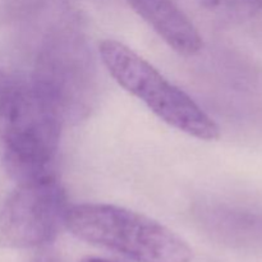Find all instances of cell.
Here are the masks:
<instances>
[{"label": "cell", "mask_w": 262, "mask_h": 262, "mask_svg": "<svg viewBox=\"0 0 262 262\" xmlns=\"http://www.w3.org/2000/svg\"><path fill=\"white\" fill-rule=\"evenodd\" d=\"M100 56L115 82L166 124L197 140L215 141L220 137L216 122L132 49L119 41L104 40L100 43Z\"/></svg>", "instance_id": "3957f363"}, {"label": "cell", "mask_w": 262, "mask_h": 262, "mask_svg": "<svg viewBox=\"0 0 262 262\" xmlns=\"http://www.w3.org/2000/svg\"><path fill=\"white\" fill-rule=\"evenodd\" d=\"M136 13L173 49L191 56L202 49V37L174 0H127Z\"/></svg>", "instance_id": "5b68a950"}, {"label": "cell", "mask_w": 262, "mask_h": 262, "mask_svg": "<svg viewBox=\"0 0 262 262\" xmlns=\"http://www.w3.org/2000/svg\"><path fill=\"white\" fill-rule=\"evenodd\" d=\"M66 228L87 243L135 262H191L188 243L161 223L109 204L69 206Z\"/></svg>", "instance_id": "7a4b0ae2"}, {"label": "cell", "mask_w": 262, "mask_h": 262, "mask_svg": "<svg viewBox=\"0 0 262 262\" xmlns=\"http://www.w3.org/2000/svg\"><path fill=\"white\" fill-rule=\"evenodd\" d=\"M66 189L54 174L18 183L0 210V246L35 248L55 241L66 228Z\"/></svg>", "instance_id": "277c9868"}, {"label": "cell", "mask_w": 262, "mask_h": 262, "mask_svg": "<svg viewBox=\"0 0 262 262\" xmlns=\"http://www.w3.org/2000/svg\"><path fill=\"white\" fill-rule=\"evenodd\" d=\"M12 83L13 82L10 81L9 77H8L4 72L0 71V100H2V97L4 96L5 92L8 91V89L12 86Z\"/></svg>", "instance_id": "52a82bcc"}, {"label": "cell", "mask_w": 262, "mask_h": 262, "mask_svg": "<svg viewBox=\"0 0 262 262\" xmlns=\"http://www.w3.org/2000/svg\"><path fill=\"white\" fill-rule=\"evenodd\" d=\"M36 262H58L54 257H49V256H43V257H40L36 260Z\"/></svg>", "instance_id": "9c48e42d"}, {"label": "cell", "mask_w": 262, "mask_h": 262, "mask_svg": "<svg viewBox=\"0 0 262 262\" xmlns=\"http://www.w3.org/2000/svg\"><path fill=\"white\" fill-rule=\"evenodd\" d=\"M205 9L232 22L251 19L262 13V0H201Z\"/></svg>", "instance_id": "8992f818"}, {"label": "cell", "mask_w": 262, "mask_h": 262, "mask_svg": "<svg viewBox=\"0 0 262 262\" xmlns=\"http://www.w3.org/2000/svg\"><path fill=\"white\" fill-rule=\"evenodd\" d=\"M64 115L36 83H12L0 100L3 163L17 183L51 173Z\"/></svg>", "instance_id": "6da1fadb"}, {"label": "cell", "mask_w": 262, "mask_h": 262, "mask_svg": "<svg viewBox=\"0 0 262 262\" xmlns=\"http://www.w3.org/2000/svg\"><path fill=\"white\" fill-rule=\"evenodd\" d=\"M82 262H118V261L107 260V258H102V257H86L84 260H82Z\"/></svg>", "instance_id": "ba28073f"}]
</instances>
